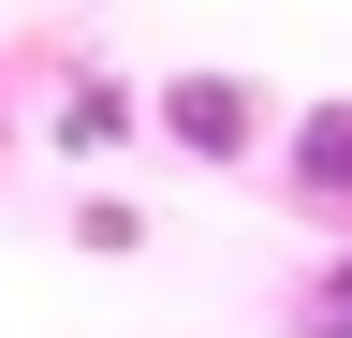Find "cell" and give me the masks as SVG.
Here are the masks:
<instances>
[{
	"mask_svg": "<svg viewBox=\"0 0 352 338\" xmlns=\"http://www.w3.org/2000/svg\"><path fill=\"white\" fill-rule=\"evenodd\" d=\"M162 133L206 147V162H250V147H264V89H235V74H176V89H162Z\"/></svg>",
	"mask_w": 352,
	"mask_h": 338,
	"instance_id": "6da1fadb",
	"label": "cell"
},
{
	"mask_svg": "<svg viewBox=\"0 0 352 338\" xmlns=\"http://www.w3.org/2000/svg\"><path fill=\"white\" fill-rule=\"evenodd\" d=\"M294 191L308 206H352V103H308L294 118Z\"/></svg>",
	"mask_w": 352,
	"mask_h": 338,
	"instance_id": "7a4b0ae2",
	"label": "cell"
}]
</instances>
